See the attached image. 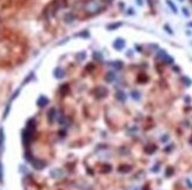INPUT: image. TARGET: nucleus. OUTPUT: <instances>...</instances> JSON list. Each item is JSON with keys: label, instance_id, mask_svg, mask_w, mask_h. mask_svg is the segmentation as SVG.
Returning <instances> with one entry per match:
<instances>
[{"label": "nucleus", "instance_id": "nucleus-12", "mask_svg": "<svg viewBox=\"0 0 192 190\" xmlns=\"http://www.w3.org/2000/svg\"><path fill=\"white\" fill-rule=\"evenodd\" d=\"M182 11H183V14H184L186 18H189V17H190V12H189V10H187V8H185V7H184Z\"/></svg>", "mask_w": 192, "mask_h": 190}, {"label": "nucleus", "instance_id": "nucleus-11", "mask_svg": "<svg viewBox=\"0 0 192 190\" xmlns=\"http://www.w3.org/2000/svg\"><path fill=\"white\" fill-rule=\"evenodd\" d=\"M120 25H122V22H117V24H113V25H110V26H108V28L115 29V28H117V27H119Z\"/></svg>", "mask_w": 192, "mask_h": 190}, {"label": "nucleus", "instance_id": "nucleus-9", "mask_svg": "<svg viewBox=\"0 0 192 190\" xmlns=\"http://www.w3.org/2000/svg\"><path fill=\"white\" fill-rule=\"evenodd\" d=\"M54 116H56V110H54V109H51L50 113H48V121L52 122V121L54 120Z\"/></svg>", "mask_w": 192, "mask_h": 190}, {"label": "nucleus", "instance_id": "nucleus-7", "mask_svg": "<svg viewBox=\"0 0 192 190\" xmlns=\"http://www.w3.org/2000/svg\"><path fill=\"white\" fill-rule=\"evenodd\" d=\"M166 4H167V5H169V7L172 10L173 13H177V12H178V10H177V6L173 4L172 0H166Z\"/></svg>", "mask_w": 192, "mask_h": 190}, {"label": "nucleus", "instance_id": "nucleus-1", "mask_svg": "<svg viewBox=\"0 0 192 190\" xmlns=\"http://www.w3.org/2000/svg\"><path fill=\"white\" fill-rule=\"evenodd\" d=\"M111 2L112 0H88L84 6V10L90 15H96L105 10Z\"/></svg>", "mask_w": 192, "mask_h": 190}, {"label": "nucleus", "instance_id": "nucleus-18", "mask_svg": "<svg viewBox=\"0 0 192 190\" xmlns=\"http://www.w3.org/2000/svg\"><path fill=\"white\" fill-rule=\"evenodd\" d=\"M137 4H138L139 6H142V5H143V0H137Z\"/></svg>", "mask_w": 192, "mask_h": 190}, {"label": "nucleus", "instance_id": "nucleus-21", "mask_svg": "<svg viewBox=\"0 0 192 190\" xmlns=\"http://www.w3.org/2000/svg\"><path fill=\"white\" fill-rule=\"evenodd\" d=\"M191 2H192V0H191Z\"/></svg>", "mask_w": 192, "mask_h": 190}, {"label": "nucleus", "instance_id": "nucleus-14", "mask_svg": "<svg viewBox=\"0 0 192 190\" xmlns=\"http://www.w3.org/2000/svg\"><path fill=\"white\" fill-rule=\"evenodd\" d=\"M164 28H165V31H166L167 33H170V34H173V32L171 31V28H170V27H169L167 25H165V26H164Z\"/></svg>", "mask_w": 192, "mask_h": 190}, {"label": "nucleus", "instance_id": "nucleus-15", "mask_svg": "<svg viewBox=\"0 0 192 190\" xmlns=\"http://www.w3.org/2000/svg\"><path fill=\"white\" fill-rule=\"evenodd\" d=\"M94 59H96V60H101V59H103V57H101V54H99V53H94Z\"/></svg>", "mask_w": 192, "mask_h": 190}, {"label": "nucleus", "instance_id": "nucleus-5", "mask_svg": "<svg viewBox=\"0 0 192 190\" xmlns=\"http://www.w3.org/2000/svg\"><path fill=\"white\" fill-rule=\"evenodd\" d=\"M54 76L57 77V79H61V77H64L65 75V72H64V69L63 68H60V67H57L56 69H54Z\"/></svg>", "mask_w": 192, "mask_h": 190}, {"label": "nucleus", "instance_id": "nucleus-3", "mask_svg": "<svg viewBox=\"0 0 192 190\" xmlns=\"http://www.w3.org/2000/svg\"><path fill=\"white\" fill-rule=\"evenodd\" d=\"M113 47H115L117 51H122V49L125 47V40L122 38L115 39V42H113Z\"/></svg>", "mask_w": 192, "mask_h": 190}, {"label": "nucleus", "instance_id": "nucleus-10", "mask_svg": "<svg viewBox=\"0 0 192 190\" xmlns=\"http://www.w3.org/2000/svg\"><path fill=\"white\" fill-rule=\"evenodd\" d=\"M115 79V76L112 72H110V73H107V74H106V80H107L108 82H112Z\"/></svg>", "mask_w": 192, "mask_h": 190}, {"label": "nucleus", "instance_id": "nucleus-19", "mask_svg": "<svg viewBox=\"0 0 192 190\" xmlns=\"http://www.w3.org/2000/svg\"><path fill=\"white\" fill-rule=\"evenodd\" d=\"M147 1H149V5L152 7V6H153V0H147Z\"/></svg>", "mask_w": 192, "mask_h": 190}, {"label": "nucleus", "instance_id": "nucleus-6", "mask_svg": "<svg viewBox=\"0 0 192 190\" xmlns=\"http://www.w3.org/2000/svg\"><path fill=\"white\" fill-rule=\"evenodd\" d=\"M48 102V99L47 97H45V96H40L38 99V106L39 107H44V106H46Z\"/></svg>", "mask_w": 192, "mask_h": 190}, {"label": "nucleus", "instance_id": "nucleus-8", "mask_svg": "<svg viewBox=\"0 0 192 190\" xmlns=\"http://www.w3.org/2000/svg\"><path fill=\"white\" fill-rule=\"evenodd\" d=\"M4 141H5L4 130H2V128H0V152L2 150V147H4Z\"/></svg>", "mask_w": 192, "mask_h": 190}, {"label": "nucleus", "instance_id": "nucleus-13", "mask_svg": "<svg viewBox=\"0 0 192 190\" xmlns=\"http://www.w3.org/2000/svg\"><path fill=\"white\" fill-rule=\"evenodd\" d=\"M183 81H184V82H186V85H187V86L191 85V80H189L186 76H184V77H183Z\"/></svg>", "mask_w": 192, "mask_h": 190}, {"label": "nucleus", "instance_id": "nucleus-4", "mask_svg": "<svg viewBox=\"0 0 192 190\" xmlns=\"http://www.w3.org/2000/svg\"><path fill=\"white\" fill-rule=\"evenodd\" d=\"M31 163H32V165L36 168V169H38V170H40V169H43L46 164L44 163L43 161H40V160H32L31 161Z\"/></svg>", "mask_w": 192, "mask_h": 190}, {"label": "nucleus", "instance_id": "nucleus-17", "mask_svg": "<svg viewBox=\"0 0 192 190\" xmlns=\"http://www.w3.org/2000/svg\"><path fill=\"white\" fill-rule=\"evenodd\" d=\"M0 182H2V165L0 162Z\"/></svg>", "mask_w": 192, "mask_h": 190}, {"label": "nucleus", "instance_id": "nucleus-2", "mask_svg": "<svg viewBox=\"0 0 192 190\" xmlns=\"http://www.w3.org/2000/svg\"><path fill=\"white\" fill-rule=\"evenodd\" d=\"M158 57H159V59H162L165 64H172L173 62V59L170 55H167L164 51H160L159 53H158Z\"/></svg>", "mask_w": 192, "mask_h": 190}, {"label": "nucleus", "instance_id": "nucleus-16", "mask_svg": "<svg viewBox=\"0 0 192 190\" xmlns=\"http://www.w3.org/2000/svg\"><path fill=\"white\" fill-rule=\"evenodd\" d=\"M132 97H133V99H135V100H137V99H139V93L133 92V93H132Z\"/></svg>", "mask_w": 192, "mask_h": 190}, {"label": "nucleus", "instance_id": "nucleus-20", "mask_svg": "<svg viewBox=\"0 0 192 190\" xmlns=\"http://www.w3.org/2000/svg\"><path fill=\"white\" fill-rule=\"evenodd\" d=\"M180 1H184V0H180Z\"/></svg>", "mask_w": 192, "mask_h": 190}]
</instances>
